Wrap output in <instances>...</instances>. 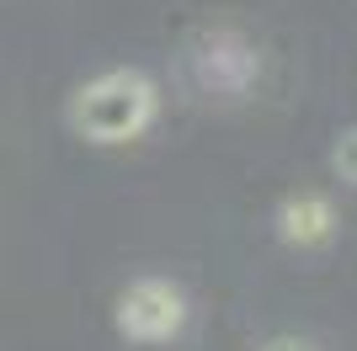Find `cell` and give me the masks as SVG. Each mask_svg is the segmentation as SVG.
Returning <instances> with one entry per match:
<instances>
[{"label": "cell", "instance_id": "277c9868", "mask_svg": "<svg viewBox=\"0 0 357 351\" xmlns=\"http://www.w3.org/2000/svg\"><path fill=\"white\" fill-rule=\"evenodd\" d=\"M331 176H336L342 187H357V123L331 139Z\"/></svg>", "mask_w": 357, "mask_h": 351}, {"label": "cell", "instance_id": "6da1fadb", "mask_svg": "<svg viewBox=\"0 0 357 351\" xmlns=\"http://www.w3.org/2000/svg\"><path fill=\"white\" fill-rule=\"evenodd\" d=\"M64 117H70V128L86 144H102V149L134 144L160 117V80L144 70H128V64L102 70V75H91L86 86H75Z\"/></svg>", "mask_w": 357, "mask_h": 351}, {"label": "cell", "instance_id": "3957f363", "mask_svg": "<svg viewBox=\"0 0 357 351\" xmlns=\"http://www.w3.org/2000/svg\"><path fill=\"white\" fill-rule=\"evenodd\" d=\"M336 203L326 192H288L278 203V240L294 250H320L336 240Z\"/></svg>", "mask_w": 357, "mask_h": 351}, {"label": "cell", "instance_id": "7a4b0ae2", "mask_svg": "<svg viewBox=\"0 0 357 351\" xmlns=\"http://www.w3.org/2000/svg\"><path fill=\"white\" fill-rule=\"evenodd\" d=\"M187 292L176 288L171 277H139L118 292V304H112V325H118L123 341H134V346H165V341H176L187 330Z\"/></svg>", "mask_w": 357, "mask_h": 351}, {"label": "cell", "instance_id": "5b68a950", "mask_svg": "<svg viewBox=\"0 0 357 351\" xmlns=\"http://www.w3.org/2000/svg\"><path fill=\"white\" fill-rule=\"evenodd\" d=\"M261 351H314L310 341H298V336H278V341H267Z\"/></svg>", "mask_w": 357, "mask_h": 351}]
</instances>
